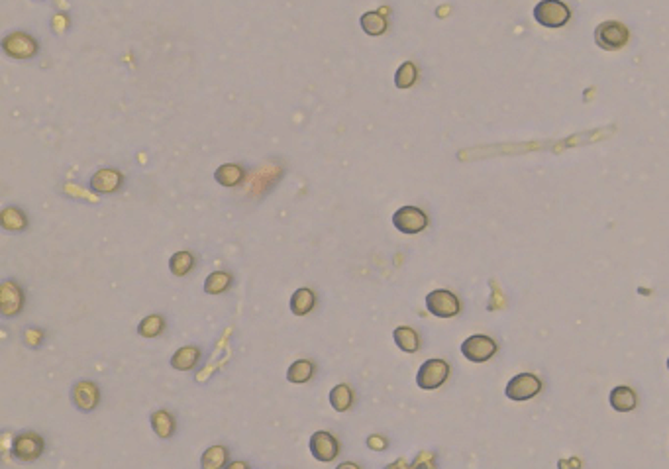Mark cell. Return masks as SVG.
<instances>
[{
  "label": "cell",
  "instance_id": "6da1fadb",
  "mask_svg": "<svg viewBox=\"0 0 669 469\" xmlns=\"http://www.w3.org/2000/svg\"><path fill=\"white\" fill-rule=\"evenodd\" d=\"M2 49L8 58L18 59V61H28V59H34L38 55L40 51V45L36 42V38H31L29 34L26 31H12V34H6L2 38Z\"/></svg>",
  "mask_w": 669,
  "mask_h": 469
},
{
  "label": "cell",
  "instance_id": "7a4b0ae2",
  "mask_svg": "<svg viewBox=\"0 0 669 469\" xmlns=\"http://www.w3.org/2000/svg\"><path fill=\"white\" fill-rule=\"evenodd\" d=\"M534 18L546 28H561L569 22L571 10L561 0H542L534 6Z\"/></svg>",
  "mask_w": 669,
  "mask_h": 469
},
{
  "label": "cell",
  "instance_id": "3957f363",
  "mask_svg": "<svg viewBox=\"0 0 669 469\" xmlns=\"http://www.w3.org/2000/svg\"><path fill=\"white\" fill-rule=\"evenodd\" d=\"M448 377H450V364L434 357L420 366L416 373V385L424 391H434L448 381Z\"/></svg>",
  "mask_w": 669,
  "mask_h": 469
},
{
  "label": "cell",
  "instance_id": "277c9868",
  "mask_svg": "<svg viewBox=\"0 0 669 469\" xmlns=\"http://www.w3.org/2000/svg\"><path fill=\"white\" fill-rule=\"evenodd\" d=\"M628 38H630L628 28L624 24L616 22V20L603 22L595 29V44L601 49H607V51H614V49L624 47L628 44Z\"/></svg>",
  "mask_w": 669,
  "mask_h": 469
},
{
  "label": "cell",
  "instance_id": "5b68a950",
  "mask_svg": "<svg viewBox=\"0 0 669 469\" xmlns=\"http://www.w3.org/2000/svg\"><path fill=\"white\" fill-rule=\"evenodd\" d=\"M393 226L403 234H420L428 228V216L418 206H401L393 214Z\"/></svg>",
  "mask_w": 669,
  "mask_h": 469
},
{
  "label": "cell",
  "instance_id": "8992f818",
  "mask_svg": "<svg viewBox=\"0 0 669 469\" xmlns=\"http://www.w3.org/2000/svg\"><path fill=\"white\" fill-rule=\"evenodd\" d=\"M426 308L432 316L438 318H453L459 314L462 303L455 294L448 289H436L426 296Z\"/></svg>",
  "mask_w": 669,
  "mask_h": 469
},
{
  "label": "cell",
  "instance_id": "52a82bcc",
  "mask_svg": "<svg viewBox=\"0 0 669 469\" xmlns=\"http://www.w3.org/2000/svg\"><path fill=\"white\" fill-rule=\"evenodd\" d=\"M45 450V440L38 434V432H20L16 434L12 440V454L18 457L20 461H36L40 459Z\"/></svg>",
  "mask_w": 669,
  "mask_h": 469
},
{
  "label": "cell",
  "instance_id": "ba28073f",
  "mask_svg": "<svg viewBox=\"0 0 669 469\" xmlns=\"http://www.w3.org/2000/svg\"><path fill=\"white\" fill-rule=\"evenodd\" d=\"M496 342L493 338L485 336V334H473L464 340L462 344V353L464 357L469 359L471 364H483L489 362L496 353Z\"/></svg>",
  "mask_w": 669,
  "mask_h": 469
},
{
  "label": "cell",
  "instance_id": "9c48e42d",
  "mask_svg": "<svg viewBox=\"0 0 669 469\" xmlns=\"http://www.w3.org/2000/svg\"><path fill=\"white\" fill-rule=\"evenodd\" d=\"M26 305V296L22 287L14 281H4L0 285V312L4 318H14L22 312Z\"/></svg>",
  "mask_w": 669,
  "mask_h": 469
},
{
  "label": "cell",
  "instance_id": "30bf717a",
  "mask_svg": "<svg viewBox=\"0 0 669 469\" xmlns=\"http://www.w3.org/2000/svg\"><path fill=\"white\" fill-rule=\"evenodd\" d=\"M542 391V381L534 373H518L507 385V396L510 401H530Z\"/></svg>",
  "mask_w": 669,
  "mask_h": 469
},
{
  "label": "cell",
  "instance_id": "8fae6325",
  "mask_svg": "<svg viewBox=\"0 0 669 469\" xmlns=\"http://www.w3.org/2000/svg\"><path fill=\"white\" fill-rule=\"evenodd\" d=\"M71 401L81 412L94 411L101 403V389L94 381L81 379L73 385L71 389Z\"/></svg>",
  "mask_w": 669,
  "mask_h": 469
},
{
  "label": "cell",
  "instance_id": "7c38bea8",
  "mask_svg": "<svg viewBox=\"0 0 669 469\" xmlns=\"http://www.w3.org/2000/svg\"><path fill=\"white\" fill-rule=\"evenodd\" d=\"M310 452L322 464H330L340 454V442L334 434L318 430L310 436Z\"/></svg>",
  "mask_w": 669,
  "mask_h": 469
},
{
  "label": "cell",
  "instance_id": "4fadbf2b",
  "mask_svg": "<svg viewBox=\"0 0 669 469\" xmlns=\"http://www.w3.org/2000/svg\"><path fill=\"white\" fill-rule=\"evenodd\" d=\"M122 185H124V175L118 169H110V167H102L90 177V189L99 194L118 192L122 189Z\"/></svg>",
  "mask_w": 669,
  "mask_h": 469
},
{
  "label": "cell",
  "instance_id": "5bb4252c",
  "mask_svg": "<svg viewBox=\"0 0 669 469\" xmlns=\"http://www.w3.org/2000/svg\"><path fill=\"white\" fill-rule=\"evenodd\" d=\"M149 424H151V430L153 434L161 438V440H169L171 436L175 434V428H177V420L171 412L167 409H160V411L151 412L149 416Z\"/></svg>",
  "mask_w": 669,
  "mask_h": 469
},
{
  "label": "cell",
  "instance_id": "9a60e30c",
  "mask_svg": "<svg viewBox=\"0 0 669 469\" xmlns=\"http://www.w3.org/2000/svg\"><path fill=\"white\" fill-rule=\"evenodd\" d=\"M246 175H248L246 173V167L240 165V163H224V165H220L218 169L214 171L216 183L222 185V187H230V189L242 185Z\"/></svg>",
  "mask_w": 669,
  "mask_h": 469
},
{
  "label": "cell",
  "instance_id": "2e32d148",
  "mask_svg": "<svg viewBox=\"0 0 669 469\" xmlns=\"http://www.w3.org/2000/svg\"><path fill=\"white\" fill-rule=\"evenodd\" d=\"M0 226L6 232H24L28 228V216L18 206H4L0 212Z\"/></svg>",
  "mask_w": 669,
  "mask_h": 469
},
{
  "label": "cell",
  "instance_id": "e0dca14e",
  "mask_svg": "<svg viewBox=\"0 0 669 469\" xmlns=\"http://www.w3.org/2000/svg\"><path fill=\"white\" fill-rule=\"evenodd\" d=\"M609 403H611V407L614 409V411L630 412L636 409V405H638V396H636V391H634V389L620 385V387H614V389L611 391V395H609Z\"/></svg>",
  "mask_w": 669,
  "mask_h": 469
},
{
  "label": "cell",
  "instance_id": "ac0fdd59",
  "mask_svg": "<svg viewBox=\"0 0 669 469\" xmlns=\"http://www.w3.org/2000/svg\"><path fill=\"white\" fill-rule=\"evenodd\" d=\"M201 348L197 346H183L171 355V367L177 371H192L201 362Z\"/></svg>",
  "mask_w": 669,
  "mask_h": 469
},
{
  "label": "cell",
  "instance_id": "d6986e66",
  "mask_svg": "<svg viewBox=\"0 0 669 469\" xmlns=\"http://www.w3.org/2000/svg\"><path fill=\"white\" fill-rule=\"evenodd\" d=\"M393 340L401 352L416 353L420 350V336L410 326H396L393 330Z\"/></svg>",
  "mask_w": 669,
  "mask_h": 469
},
{
  "label": "cell",
  "instance_id": "ffe728a7",
  "mask_svg": "<svg viewBox=\"0 0 669 469\" xmlns=\"http://www.w3.org/2000/svg\"><path fill=\"white\" fill-rule=\"evenodd\" d=\"M316 307V293L308 287L296 289L291 296V312L294 316H306Z\"/></svg>",
  "mask_w": 669,
  "mask_h": 469
},
{
  "label": "cell",
  "instance_id": "44dd1931",
  "mask_svg": "<svg viewBox=\"0 0 669 469\" xmlns=\"http://www.w3.org/2000/svg\"><path fill=\"white\" fill-rule=\"evenodd\" d=\"M314 373H316L314 362H310V359H296L287 369V379H289V383H294V385H305V383H308L314 377Z\"/></svg>",
  "mask_w": 669,
  "mask_h": 469
},
{
  "label": "cell",
  "instance_id": "7402d4cb",
  "mask_svg": "<svg viewBox=\"0 0 669 469\" xmlns=\"http://www.w3.org/2000/svg\"><path fill=\"white\" fill-rule=\"evenodd\" d=\"M233 285V275L230 271H212L206 281H204V293L206 294H222L226 293Z\"/></svg>",
  "mask_w": 669,
  "mask_h": 469
},
{
  "label": "cell",
  "instance_id": "603a6c76",
  "mask_svg": "<svg viewBox=\"0 0 669 469\" xmlns=\"http://www.w3.org/2000/svg\"><path fill=\"white\" fill-rule=\"evenodd\" d=\"M330 405L336 412H346L353 407V389L346 385V383H340L330 389Z\"/></svg>",
  "mask_w": 669,
  "mask_h": 469
},
{
  "label": "cell",
  "instance_id": "cb8c5ba5",
  "mask_svg": "<svg viewBox=\"0 0 669 469\" xmlns=\"http://www.w3.org/2000/svg\"><path fill=\"white\" fill-rule=\"evenodd\" d=\"M228 457H230V452L226 446L222 444H216V446H210L206 452L201 457V468L204 469H222L228 466Z\"/></svg>",
  "mask_w": 669,
  "mask_h": 469
},
{
  "label": "cell",
  "instance_id": "d4e9b609",
  "mask_svg": "<svg viewBox=\"0 0 669 469\" xmlns=\"http://www.w3.org/2000/svg\"><path fill=\"white\" fill-rule=\"evenodd\" d=\"M359 26H362V29H364L367 36H383L387 31V28H389V22L377 10H369V12H365L359 18Z\"/></svg>",
  "mask_w": 669,
  "mask_h": 469
},
{
  "label": "cell",
  "instance_id": "484cf974",
  "mask_svg": "<svg viewBox=\"0 0 669 469\" xmlns=\"http://www.w3.org/2000/svg\"><path fill=\"white\" fill-rule=\"evenodd\" d=\"M192 267H194V255L190 251H187V249L177 251V253L171 255V259H169V271L173 273L175 277L189 275L190 271H192Z\"/></svg>",
  "mask_w": 669,
  "mask_h": 469
},
{
  "label": "cell",
  "instance_id": "4316f807",
  "mask_svg": "<svg viewBox=\"0 0 669 469\" xmlns=\"http://www.w3.org/2000/svg\"><path fill=\"white\" fill-rule=\"evenodd\" d=\"M165 330V318L161 314H149L138 324V334L142 338H157Z\"/></svg>",
  "mask_w": 669,
  "mask_h": 469
},
{
  "label": "cell",
  "instance_id": "83f0119b",
  "mask_svg": "<svg viewBox=\"0 0 669 469\" xmlns=\"http://www.w3.org/2000/svg\"><path fill=\"white\" fill-rule=\"evenodd\" d=\"M418 79V69L412 61H405L396 73H394V87L396 88H410Z\"/></svg>",
  "mask_w": 669,
  "mask_h": 469
},
{
  "label": "cell",
  "instance_id": "f1b7e54d",
  "mask_svg": "<svg viewBox=\"0 0 669 469\" xmlns=\"http://www.w3.org/2000/svg\"><path fill=\"white\" fill-rule=\"evenodd\" d=\"M387 446H389L387 438H383V436H379V434H371V436H367V448L373 450V452H383V450H387Z\"/></svg>",
  "mask_w": 669,
  "mask_h": 469
},
{
  "label": "cell",
  "instance_id": "f546056e",
  "mask_svg": "<svg viewBox=\"0 0 669 469\" xmlns=\"http://www.w3.org/2000/svg\"><path fill=\"white\" fill-rule=\"evenodd\" d=\"M42 340H44L42 330H38V328H34V330L29 328V330H26V342H28L31 348H38V346L42 344Z\"/></svg>",
  "mask_w": 669,
  "mask_h": 469
},
{
  "label": "cell",
  "instance_id": "4dcf8cb0",
  "mask_svg": "<svg viewBox=\"0 0 669 469\" xmlns=\"http://www.w3.org/2000/svg\"><path fill=\"white\" fill-rule=\"evenodd\" d=\"M226 468H230V469H248L249 468V464H246V461H232V464H228Z\"/></svg>",
  "mask_w": 669,
  "mask_h": 469
},
{
  "label": "cell",
  "instance_id": "1f68e13d",
  "mask_svg": "<svg viewBox=\"0 0 669 469\" xmlns=\"http://www.w3.org/2000/svg\"><path fill=\"white\" fill-rule=\"evenodd\" d=\"M338 468H340V469H346V468H353V469H357V468H359V466H357V464H349V461H346V464H340V466H338Z\"/></svg>",
  "mask_w": 669,
  "mask_h": 469
},
{
  "label": "cell",
  "instance_id": "d6a6232c",
  "mask_svg": "<svg viewBox=\"0 0 669 469\" xmlns=\"http://www.w3.org/2000/svg\"><path fill=\"white\" fill-rule=\"evenodd\" d=\"M668 369H669V357H668Z\"/></svg>",
  "mask_w": 669,
  "mask_h": 469
}]
</instances>
